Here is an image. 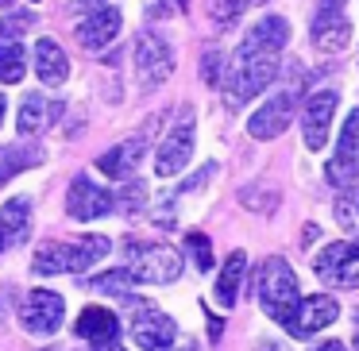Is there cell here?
<instances>
[{
    "label": "cell",
    "mask_w": 359,
    "mask_h": 351,
    "mask_svg": "<svg viewBox=\"0 0 359 351\" xmlns=\"http://www.w3.org/2000/svg\"><path fill=\"white\" fill-rule=\"evenodd\" d=\"M109 247L112 243L104 235H81V240H70V243H43L35 251L32 266H35V274H66V270L81 274L93 263H101L109 255Z\"/></svg>",
    "instance_id": "6da1fadb"
},
{
    "label": "cell",
    "mask_w": 359,
    "mask_h": 351,
    "mask_svg": "<svg viewBox=\"0 0 359 351\" xmlns=\"http://www.w3.org/2000/svg\"><path fill=\"white\" fill-rule=\"evenodd\" d=\"M274 78H278V55H243V50H236L232 70L220 81V85H224L228 109H243V104L263 93Z\"/></svg>",
    "instance_id": "7a4b0ae2"
},
{
    "label": "cell",
    "mask_w": 359,
    "mask_h": 351,
    "mask_svg": "<svg viewBox=\"0 0 359 351\" xmlns=\"http://www.w3.org/2000/svg\"><path fill=\"white\" fill-rule=\"evenodd\" d=\"M297 297H302L297 294V274L290 270V263L282 255H271L259 270V305H263V312L286 328L297 309Z\"/></svg>",
    "instance_id": "3957f363"
},
{
    "label": "cell",
    "mask_w": 359,
    "mask_h": 351,
    "mask_svg": "<svg viewBox=\"0 0 359 351\" xmlns=\"http://www.w3.org/2000/svg\"><path fill=\"white\" fill-rule=\"evenodd\" d=\"M124 263L135 282L163 286L182 274V255L166 243H143V240H124Z\"/></svg>",
    "instance_id": "277c9868"
},
{
    "label": "cell",
    "mask_w": 359,
    "mask_h": 351,
    "mask_svg": "<svg viewBox=\"0 0 359 351\" xmlns=\"http://www.w3.org/2000/svg\"><path fill=\"white\" fill-rule=\"evenodd\" d=\"M313 270L325 286L336 289H359V247L355 243H328L313 259Z\"/></svg>",
    "instance_id": "5b68a950"
},
{
    "label": "cell",
    "mask_w": 359,
    "mask_h": 351,
    "mask_svg": "<svg viewBox=\"0 0 359 351\" xmlns=\"http://www.w3.org/2000/svg\"><path fill=\"white\" fill-rule=\"evenodd\" d=\"M325 178L336 189H351L359 181V109H351L348 120H344L340 143H336V155L325 166Z\"/></svg>",
    "instance_id": "8992f818"
},
{
    "label": "cell",
    "mask_w": 359,
    "mask_h": 351,
    "mask_svg": "<svg viewBox=\"0 0 359 351\" xmlns=\"http://www.w3.org/2000/svg\"><path fill=\"white\" fill-rule=\"evenodd\" d=\"M135 74H140L143 89L163 85V81L174 74V50H170V43H166L163 35L143 32L140 39H135Z\"/></svg>",
    "instance_id": "52a82bcc"
},
{
    "label": "cell",
    "mask_w": 359,
    "mask_h": 351,
    "mask_svg": "<svg viewBox=\"0 0 359 351\" xmlns=\"http://www.w3.org/2000/svg\"><path fill=\"white\" fill-rule=\"evenodd\" d=\"M174 336H178V328L158 305L132 301V340L143 351H166L174 343Z\"/></svg>",
    "instance_id": "ba28073f"
},
{
    "label": "cell",
    "mask_w": 359,
    "mask_h": 351,
    "mask_svg": "<svg viewBox=\"0 0 359 351\" xmlns=\"http://www.w3.org/2000/svg\"><path fill=\"white\" fill-rule=\"evenodd\" d=\"M189 158H194V112H182V120L166 132V139L155 151V174L174 178L189 166Z\"/></svg>",
    "instance_id": "9c48e42d"
},
{
    "label": "cell",
    "mask_w": 359,
    "mask_h": 351,
    "mask_svg": "<svg viewBox=\"0 0 359 351\" xmlns=\"http://www.w3.org/2000/svg\"><path fill=\"white\" fill-rule=\"evenodd\" d=\"M62 317H66V301L50 289H32L20 305V324L27 328L32 336H50L62 328Z\"/></svg>",
    "instance_id": "30bf717a"
},
{
    "label": "cell",
    "mask_w": 359,
    "mask_h": 351,
    "mask_svg": "<svg viewBox=\"0 0 359 351\" xmlns=\"http://www.w3.org/2000/svg\"><path fill=\"white\" fill-rule=\"evenodd\" d=\"M294 112H297V89H278V93L266 97V104L248 120L251 139H278V135L290 128Z\"/></svg>",
    "instance_id": "8fae6325"
},
{
    "label": "cell",
    "mask_w": 359,
    "mask_h": 351,
    "mask_svg": "<svg viewBox=\"0 0 359 351\" xmlns=\"http://www.w3.org/2000/svg\"><path fill=\"white\" fill-rule=\"evenodd\" d=\"M112 209H116V197H112L104 186H97L93 178H86V174L74 178L70 193H66V212H70L74 220H97V216H109Z\"/></svg>",
    "instance_id": "7c38bea8"
},
{
    "label": "cell",
    "mask_w": 359,
    "mask_h": 351,
    "mask_svg": "<svg viewBox=\"0 0 359 351\" xmlns=\"http://www.w3.org/2000/svg\"><path fill=\"white\" fill-rule=\"evenodd\" d=\"M336 317H340V305H336V297H328V294L297 297V309H294V317H290L286 332L294 336V340H305V336L328 328Z\"/></svg>",
    "instance_id": "4fadbf2b"
},
{
    "label": "cell",
    "mask_w": 359,
    "mask_h": 351,
    "mask_svg": "<svg viewBox=\"0 0 359 351\" xmlns=\"http://www.w3.org/2000/svg\"><path fill=\"white\" fill-rule=\"evenodd\" d=\"M351 39V24L344 20V4L320 0V12L313 16V47L325 55H340Z\"/></svg>",
    "instance_id": "5bb4252c"
},
{
    "label": "cell",
    "mask_w": 359,
    "mask_h": 351,
    "mask_svg": "<svg viewBox=\"0 0 359 351\" xmlns=\"http://www.w3.org/2000/svg\"><path fill=\"white\" fill-rule=\"evenodd\" d=\"M336 101L340 97L332 89H320L305 101L302 109V132H305V147L309 151H320L328 143V128H332V116H336Z\"/></svg>",
    "instance_id": "9a60e30c"
},
{
    "label": "cell",
    "mask_w": 359,
    "mask_h": 351,
    "mask_svg": "<svg viewBox=\"0 0 359 351\" xmlns=\"http://www.w3.org/2000/svg\"><path fill=\"white\" fill-rule=\"evenodd\" d=\"M120 27H124V16H120L116 4H101V8H93L86 20L78 24V43L86 50H104L112 39L120 35Z\"/></svg>",
    "instance_id": "2e32d148"
},
{
    "label": "cell",
    "mask_w": 359,
    "mask_h": 351,
    "mask_svg": "<svg viewBox=\"0 0 359 351\" xmlns=\"http://www.w3.org/2000/svg\"><path fill=\"white\" fill-rule=\"evenodd\" d=\"M147 132H140V135H132V139H124V143H116L112 151H104L101 158H97V170L104 174V178H128V174L140 166V158L147 155Z\"/></svg>",
    "instance_id": "e0dca14e"
},
{
    "label": "cell",
    "mask_w": 359,
    "mask_h": 351,
    "mask_svg": "<svg viewBox=\"0 0 359 351\" xmlns=\"http://www.w3.org/2000/svg\"><path fill=\"white\" fill-rule=\"evenodd\" d=\"M286 39H290V24H286V20H282V16H263L248 35H243L240 50H243V55H282Z\"/></svg>",
    "instance_id": "ac0fdd59"
},
{
    "label": "cell",
    "mask_w": 359,
    "mask_h": 351,
    "mask_svg": "<svg viewBox=\"0 0 359 351\" xmlns=\"http://www.w3.org/2000/svg\"><path fill=\"white\" fill-rule=\"evenodd\" d=\"M35 78L43 85H66V78H70V58L55 39L35 43Z\"/></svg>",
    "instance_id": "d6986e66"
},
{
    "label": "cell",
    "mask_w": 359,
    "mask_h": 351,
    "mask_svg": "<svg viewBox=\"0 0 359 351\" xmlns=\"http://www.w3.org/2000/svg\"><path fill=\"white\" fill-rule=\"evenodd\" d=\"M58 116H62V104L58 101H50V97H43V93H27L24 104H20V132L39 135V132H47Z\"/></svg>",
    "instance_id": "ffe728a7"
},
{
    "label": "cell",
    "mask_w": 359,
    "mask_h": 351,
    "mask_svg": "<svg viewBox=\"0 0 359 351\" xmlns=\"http://www.w3.org/2000/svg\"><path fill=\"white\" fill-rule=\"evenodd\" d=\"M74 332L81 336V340H89L97 347V343H109L120 336V320L112 309H101V305H89L86 312L78 317V324H74Z\"/></svg>",
    "instance_id": "44dd1931"
},
{
    "label": "cell",
    "mask_w": 359,
    "mask_h": 351,
    "mask_svg": "<svg viewBox=\"0 0 359 351\" xmlns=\"http://www.w3.org/2000/svg\"><path fill=\"white\" fill-rule=\"evenodd\" d=\"M243 274H248V255H243V251H232L228 263L220 266V278H217V301L224 305V309H232L236 297H240Z\"/></svg>",
    "instance_id": "7402d4cb"
},
{
    "label": "cell",
    "mask_w": 359,
    "mask_h": 351,
    "mask_svg": "<svg viewBox=\"0 0 359 351\" xmlns=\"http://www.w3.org/2000/svg\"><path fill=\"white\" fill-rule=\"evenodd\" d=\"M27 212H32V197H12V201L0 209V232H4V243H20L27 235Z\"/></svg>",
    "instance_id": "603a6c76"
},
{
    "label": "cell",
    "mask_w": 359,
    "mask_h": 351,
    "mask_svg": "<svg viewBox=\"0 0 359 351\" xmlns=\"http://www.w3.org/2000/svg\"><path fill=\"white\" fill-rule=\"evenodd\" d=\"M24 74H27L24 47H20L16 39L0 43V81H4V85H16V81H24Z\"/></svg>",
    "instance_id": "cb8c5ba5"
},
{
    "label": "cell",
    "mask_w": 359,
    "mask_h": 351,
    "mask_svg": "<svg viewBox=\"0 0 359 351\" xmlns=\"http://www.w3.org/2000/svg\"><path fill=\"white\" fill-rule=\"evenodd\" d=\"M332 216H336V224H340L351 240H359V189H344V193L336 197Z\"/></svg>",
    "instance_id": "d4e9b609"
},
{
    "label": "cell",
    "mask_w": 359,
    "mask_h": 351,
    "mask_svg": "<svg viewBox=\"0 0 359 351\" xmlns=\"http://www.w3.org/2000/svg\"><path fill=\"white\" fill-rule=\"evenodd\" d=\"M35 163H39V151H32V147H0V186Z\"/></svg>",
    "instance_id": "484cf974"
},
{
    "label": "cell",
    "mask_w": 359,
    "mask_h": 351,
    "mask_svg": "<svg viewBox=\"0 0 359 351\" xmlns=\"http://www.w3.org/2000/svg\"><path fill=\"white\" fill-rule=\"evenodd\" d=\"M132 270H104V274H97L93 282H89V286L93 289H101V294H120V297H128V289H132Z\"/></svg>",
    "instance_id": "4316f807"
},
{
    "label": "cell",
    "mask_w": 359,
    "mask_h": 351,
    "mask_svg": "<svg viewBox=\"0 0 359 351\" xmlns=\"http://www.w3.org/2000/svg\"><path fill=\"white\" fill-rule=\"evenodd\" d=\"M35 27V12H4V20H0V39H20L24 32H32Z\"/></svg>",
    "instance_id": "83f0119b"
},
{
    "label": "cell",
    "mask_w": 359,
    "mask_h": 351,
    "mask_svg": "<svg viewBox=\"0 0 359 351\" xmlns=\"http://www.w3.org/2000/svg\"><path fill=\"white\" fill-rule=\"evenodd\" d=\"M243 8H248V0H212V20L220 27H232L243 16Z\"/></svg>",
    "instance_id": "f1b7e54d"
},
{
    "label": "cell",
    "mask_w": 359,
    "mask_h": 351,
    "mask_svg": "<svg viewBox=\"0 0 359 351\" xmlns=\"http://www.w3.org/2000/svg\"><path fill=\"white\" fill-rule=\"evenodd\" d=\"M186 247L194 251V263L201 266V270H212V243H209V235L189 232V235H186Z\"/></svg>",
    "instance_id": "f546056e"
},
{
    "label": "cell",
    "mask_w": 359,
    "mask_h": 351,
    "mask_svg": "<svg viewBox=\"0 0 359 351\" xmlns=\"http://www.w3.org/2000/svg\"><path fill=\"white\" fill-rule=\"evenodd\" d=\"M220 66H224V55H220V50H209V55L201 58V78L209 81V85H220V81H224V70H220Z\"/></svg>",
    "instance_id": "4dcf8cb0"
},
{
    "label": "cell",
    "mask_w": 359,
    "mask_h": 351,
    "mask_svg": "<svg viewBox=\"0 0 359 351\" xmlns=\"http://www.w3.org/2000/svg\"><path fill=\"white\" fill-rule=\"evenodd\" d=\"M255 193H263V189H243L240 201L248 205V209H255V212H271L274 205H278V193H266V197H255Z\"/></svg>",
    "instance_id": "1f68e13d"
},
{
    "label": "cell",
    "mask_w": 359,
    "mask_h": 351,
    "mask_svg": "<svg viewBox=\"0 0 359 351\" xmlns=\"http://www.w3.org/2000/svg\"><path fill=\"white\" fill-rule=\"evenodd\" d=\"M143 197H147V189H143V181H132V186L124 189V197H120V205H124L128 212H135L143 205Z\"/></svg>",
    "instance_id": "d6a6232c"
},
{
    "label": "cell",
    "mask_w": 359,
    "mask_h": 351,
    "mask_svg": "<svg viewBox=\"0 0 359 351\" xmlns=\"http://www.w3.org/2000/svg\"><path fill=\"white\" fill-rule=\"evenodd\" d=\"M251 351H286V347H282L278 340H259V343H255V347H251Z\"/></svg>",
    "instance_id": "836d02e7"
},
{
    "label": "cell",
    "mask_w": 359,
    "mask_h": 351,
    "mask_svg": "<svg viewBox=\"0 0 359 351\" xmlns=\"http://www.w3.org/2000/svg\"><path fill=\"white\" fill-rule=\"evenodd\" d=\"M93 351H128V347H124V343H120V340H109V343H97Z\"/></svg>",
    "instance_id": "e575fe53"
},
{
    "label": "cell",
    "mask_w": 359,
    "mask_h": 351,
    "mask_svg": "<svg viewBox=\"0 0 359 351\" xmlns=\"http://www.w3.org/2000/svg\"><path fill=\"white\" fill-rule=\"evenodd\" d=\"M313 351H348V347H344L340 340H325V343H320V347H313Z\"/></svg>",
    "instance_id": "d590c367"
},
{
    "label": "cell",
    "mask_w": 359,
    "mask_h": 351,
    "mask_svg": "<svg viewBox=\"0 0 359 351\" xmlns=\"http://www.w3.org/2000/svg\"><path fill=\"white\" fill-rule=\"evenodd\" d=\"M209 332H212V340H217V336H220V332H224V324H220V320H217V317H209Z\"/></svg>",
    "instance_id": "8d00e7d4"
},
{
    "label": "cell",
    "mask_w": 359,
    "mask_h": 351,
    "mask_svg": "<svg viewBox=\"0 0 359 351\" xmlns=\"http://www.w3.org/2000/svg\"><path fill=\"white\" fill-rule=\"evenodd\" d=\"M178 351H197V343H194V340H182V347H178Z\"/></svg>",
    "instance_id": "74e56055"
},
{
    "label": "cell",
    "mask_w": 359,
    "mask_h": 351,
    "mask_svg": "<svg viewBox=\"0 0 359 351\" xmlns=\"http://www.w3.org/2000/svg\"><path fill=\"white\" fill-rule=\"evenodd\" d=\"M0 8H4V12H8V8H12V0H0Z\"/></svg>",
    "instance_id": "f35d334b"
},
{
    "label": "cell",
    "mask_w": 359,
    "mask_h": 351,
    "mask_svg": "<svg viewBox=\"0 0 359 351\" xmlns=\"http://www.w3.org/2000/svg\"><path fill=\"white\" fill-rule=\"evenodd\" d=\"M0 124H4V97H0Z\"/></svg>",
    "instance_id": "ab89813d"
},
{
    "label": "cell",
    "mask_w": 359,
    "mask_h": 351,
    "mask_svg": "<svg viewBox=\"0 0 359 351\" xmlns=\"http://www.w3.org/2000/svg\"><path fill=\"white\" fill-rule=\"evenodd\" d=\"M0 251H4V232H0Z\"/></svg>",
    "instance_id": "60d3db41"
},
{
    "label": "cell",
    "mask_w": 359,
    "mask_h": 351,
    "mask_svg": "<svg viewBox=\"0 0 359 351\" xmlns=\"http://www.w3.org/2000/svg\"><path fill=\"white\" fill-rule=\"evenodd\" d=\"M351 347H355V351H359V336H355V343H351Z\"/></svg>",
    "instance_id": "b9f144b4"
},
{
    "label": "cell",
    "mask_w": 359,
    "mask_h": 351,
    "mask_svg": "<svg viewBox=\"0 0 359 351\" xmlns=\"http://www.w3.org/2000/svg\"><path fill=\"white\" fill-rule=\"evenodd\" d=\"M255 4H266V0H255Z\"/></svg>",
    "instance_id": "7bdbcfd3"
},
{
    "label": "cell",
    "mask_w": 359,
    "mask_h": 351,
    "mask_svg": "<svg viewBox=\"0 0 359 351\" xmlns=\"http://www.w3.org/2000/svg\"><path fill=\"white\" fill-rule=\"evenodd\" d=\"M355 320H359V309H355Z\"/></svg>",
    "instance_id": "ee69618b"
},
{
    "label": "cell",
    "mask_w": 359,
    "mask_h": 351,
    "mask_svg": "<svg viewBox=\"0 0 359 351\" xmlns=\"http://www.w3.org/2000/svg\"><path fill=\"white\" fill-rule=\"evenodd\" d=\"M182 4H189V0H182Z\"/></svg>",
    "instance_id": "f6af8a7d"
},
{
    "label": "cell",
    "mask_w": 359,
    "mask_h": 351,
    "mask_svg": "<svg viewBox=\"0 0 359 351\" xmlns=\"http://www.w3.org/2000/svg\"><path fill=\"white\" fill-rule=\"evenodd\" d=\"M336 4H344V0H336Z\"/></svg>",
    "instance_id": "bcb514c9"
}]
</instances>
